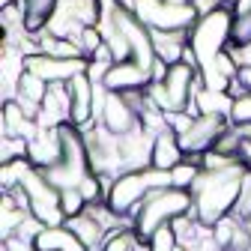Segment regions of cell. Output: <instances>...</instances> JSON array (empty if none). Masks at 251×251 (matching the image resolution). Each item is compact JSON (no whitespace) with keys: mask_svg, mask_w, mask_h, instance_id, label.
<instances>
[{"mask_svg":"<svg viewBox=\"0 0 251 251\" xmlns=\"http://www.w3.org/2000/svg\"><path fill=\"white\" fill-rule=\"evenodd\" d=\"M198 162L206 174H215V171H227L233 165H239L242 159H236V155H225V152H218V150H206L198 155Z\"/></svg>","mask_w":251,"mask_h":251,"instance_id":"cell-23","label":"cell"},{"mask_svg":"<svg viewBox=\"0 0 251 251\" xmlns=\"http://www.w3.org/2000/svg\"><path fill=\"white\" fill-rule=\"evenodd\" d=\"M239 227H242V218H236V215L230 212V215H225V218H218L209 230H212V239H215L218 248H222V251H230V245H233Z\"/></svg>","mask_w":251,"mask_h":251,"instance_id":"cell-22","label":"cell"},{"mask_svg":"<svg viewBox=\"0 0 251 251\" xmlns=\"http://www.w3.org/2000/svg\"><path fill=\"white\" fill-rule=\"evenodd\" d=\"M233 215L236 218H251V168L245 171L242 176V188H239V198H236V206H233Z\"/></svg>","mask_w":251,"mask_h":251,"instance_id":"cell-28","label":"cell"},{"mask_svg":"<svg viewBox=\"0 0 251 251\" xmlns=\"http://www.w3.org/2000/svg\"><path fill=\"white\" fill-rule=\"evenodd\" d=\"M66 155V141H63V126L54 129H39L33 138L27 141V162L39 168V171H51L54 165L63 162Z\"/></svg>","mask_w":251,"mask_h":251,"instance_id":"cell-8","label":"cell"},{"mask_svg":"<svg viewBox=\"0 0 251 251\" xmlns=\"http://www.w3.org/2000/svg\"><path fill=\"white\" fill-rule=\"evenodd\" d=\"M102 84L111 93H135V90H147L152 84V72L144 69L135 60H123V63H114L108 69Z\"/></svg>","mask_w":251,"mask_h":251,"instance_id":"cell-11","label":"cell"},{"mask_svg":"<svg viewBox=\"0 0 251 251\" xmlns=\"http://www.w3.org/2000/svg\"><path fill=\"white\" fill-rule=\"evenodd\" d=\"M21 6H24V33L36 39L48 27L51 15L57 12L60 0H21Z\"/></svg>","mask_w":251,"mask_h":251,"instance_id":"cell-17","label":"cell"},{"mask_svg":"<svg viewBox=\"0 0 251 251\" xmlns=\"http://www.w3.org/2000/svg\"><path fill=\"white\" fill-rule=\"evenodd\" d=\"M198 84H201L198 66H192V63H174V66H168V72L162 78V90L168 96L171 111H188Z\"/></svg>","mask_w":251,"mask_h":251,"instance_id":"cell-5","label":"cell"},{"mask_svg":"<svg viewBox=\"0 0 251 251\" xmlns=\"http://www.w3.org/2000/svg\"><path fill=\"white\" fill-rule=\"evenodd\" d=\"M36 51L48 54V57H57V60H78V57H84L78 42L54 36V33H48V30H42V33L36 36Z\"/></svg>","mask_w":251,"mask_h":251,"instance_id":"cell-19","label":"cell"},{"mask_svg":"<svg viewBox=\"0 0 251 251\" xmlns=\"http://www.w3.org/2000/svg\"><path fill=\"white\" fill-rule=\"evenodd\" d=\"M185 159V150L179 144V138L174 132H159L152 138V159L150 168H159V171H174L179 162Z\"/></svg>","mask_w":251,"mask_h":251,"instance_id":"cell-15","label":"cell"},{"mask_svg":"<svg viewBox=\"0 0 251 251\" xmlns=\"http://www.w3.org/2000/svg\"><path fill=\"white\" fill-rule=\"evenodd\" d=\"M195 209V198L192 192H182V188H165V192H150L147 201L141 203L135 222H132V230L138 233L141 242H147L159 227L171 225L174 218L179 215H188Z\"/></svg>","mask_w":251,"mask_h":251,"instance_id":"cell-2","label":"cell"},{"mask_svg":"<svg viewBox=\"0 0 251 251\" xmlns=\"http://www.w3.org/2000/svg\"><path fill=\"white\" fill-rule=\"evenodd\" d=\"M230 126H251V93L233 99V108H230Z\"/></svg>","mask_w":251,"mask_h":251,"instance_id":"cell-29","label":"cell"},{"mask_svg":"<svg viewBox=\"0 0 251 251\" xmlns=\"http://www.w3.org/2000/svg\"><path fill=\"white\" fill-rule=\"evenodd\" d=\"M233 15H251V0H236V3H233Z\"/></svg>","mask_w":251,"mask_h":251,"instance_id":"cell-33","label":"cell"},{"mask_svg":"<svg viewBox=\"0 0 251 251\" xmlns=\"http://www.w3.org/2000/svg\"><path fill=\"white\" fill-rule=\"evenodd\" d=\"M15 3H21V0H0V6H3V9L6 6H15Z\"/></svg>","mask_w":251,"mask_h":251,"instance_id":"cell-36","label":"cell"},{"mask_svg":"<svg viewBox=\"0 0 251 251\" xmlns=\"http://www.w3.org/2000/svg\"><path fill=\"white\" fill-rule=\"evenodd\" d=\"M87 201H84V195L78 192V188H63L60 192V209H63V215L66 218H75V215H81V212H87Z\"/></svg>","mask_w":251,"mask_h":251,"instance_id":"cell-26","label":"cell"},{"mask_svg":"<svg viewBox=\"0 0 251 251\" xmlns=\"http://www.w3.org/2000/svg\"><path fill=\"white\" fill-rule=\"evenodd\" d=\"M230 30H233V6H218L209 15H201L195 27L188 30V48L198 57V69L212 63L230 45Z\"/></svg>","mask_w":251,"mask_h":251,"instance_id":"cell-3","label":"cell"},{"mask_svg":"<svg viewBox=\"0 0 251 251\" xmlns=\"http://www.w3.org/2000/svg\"><path fill=\"white\" fill-rule=\"evenodd\" d=\"M48 87H51V84H45L39 75H33V72L24 69V75H21V81H18V87H15V99L42 108V102H45V96H48Z\"/></svg>","mask_w":251,"mask_h":251,"instance_id":"cell-20","label":"cell"},{"mask_svg":"<svg viewBox=\"0 0 251 251\" xmlns=\"http://www.w3.org/2000/svg\"><path fill=\"white\" fill-rule=\"evenodd\" d=\"M27 159V141L21 138H3V150H0V162H18Z\"/></svg>","mask_w":251,"mask_h":251,"instance_id":"cell-30","label":"cell"},{"mask_svg":"<svg viewBox=\"0 0 251 251\" xmlns=\"http://www.w3.org/2000/svg\"><path fill=\"white\" fill-rule=\"evenodd\" d=\"M39 132V123L33 117H27V111L18 105V99L3 102V138H21L30 141Z\"/></svg>","mask_w":251,"mask_h":251,"instance_id":"cell-14","label":"cell"},{"mask_svg":"<svg viewBox=\"0 0 251 251\" xmlns=\"http://www.w3.org/2000/svg\"><path fill=\"white\" fill-rule=\"evenodd\" d=\"M203 168L198 162V155H185V159L171 171V179H174V188H182V192H192L195 182L201 179Z\"/></svg>","mask_w":251,"mask_h":251,"instance_id":"cell-21","label":"cell"},{"mask_svg":"<svg viewBox=\"0 0 251 251\" xmlns=\"http://www.w3.org/2000/svg\"><path fill=\"white\" fill-rule=\"evenodd\" d=\"M227 129H230L227 117H222V114H201V117H195L192 129L179 138V144H182L185 155H201V152L212 150L215 141L222 138Z\"/></svg>","mask_w":251,"mask_h":251,"instance_id":"cell-6","label":"cell"},{"mask_svg":"<svg viewBox=\"0 0 251 251\" xmlns=\"http://www.w3.org/2000/svg\"><path fill=\"white\" fill-rule=\"evenodd\" d=\"M198 21V12L195 6L188 3V6H171V3H162V9L155 12L152 18V30H168V33H188V30L195 27Z\"/></svg>","mask_w":251,"mask_h":251,"instance_id":"cell-12","label":"cell"},{"mask_svg":"<svg viewBox=\"0 0 251 251\" xmlns=\"http://www.w3.org/2000/svg\"><path fill=\"white\" fill-rule=\"evenodd\" d=\"M99 126L108 129L111 135H132L135 129H141V117L138 111L129 105V99L123 93H111L105 96V105H102V114H99Z\"/></svg>","mask_w":251,"mask_h":251,"instance_id":"cell-9","label":"cell"},{"mask_svg":"<svg viewBox=\"0 0 251 251\" xmlns=\"http://www.w3.org/2000/svg\"><path fill=\"white\" fill-rule=\"evenodd\" d=\"M150 195V185L144 171H123L117 174L114 185H111V195H108V206L114 215L126 218V222H135V215L141 209V203Z\"/></svg>","mask_w":251,"mask_h":251,"instance_id":"cell-4","label":"cell"},{"mask_svg":"<svg viewBox=\"0 0 251 251\" xmlns=\"http://www.w3.org/2000/svg\"><path fill=\"white\" fill-rule=\"evenodd\" d=\"M144 176H147V185H150V192H165V188H174L171 171H159V168H147V171H144Z\"/></svg>","mask_w":251,"mask_h":251,"instance_id":"cell-31","label":"cell"},{"mask_svg":"<svg viewBox=\"0 0 251 251\" xmlns=\"http://www.w3.org/2000/svg\"><path fill=\"white\" fill-rule=\"evenodd\" d=\"M138 251H150V248H147V242H141V245H138Z\"/></svg>","mask_w":251,"mask_h":251,"instance_id":"cell-37","label":"cell"},{"mask_svg":"<svg viewBox=\"0 0 251 251\" xmlns=\"http://www.w3.org/2000/svg\"><path fill=\"white\" fill-rule=\"evenodd\" d=\"M66 227L90 248V251H102L105 248V239H108V230L99 218H93L90 212H81L75 218H66Z\"/></svg>","mask_w":251,"mask_h":251,"instance_id":"cell-16","label":"cell"},{"mask_svg":"<svg viewBox=\"0 0 251 251\" xmlns=\"http://www.w3.org/2000/svg\"><path fill=\"white\" fill-rule=\"evenodd\" d=\"M66 90H69V99H72V114H69V126L75 129H87V126L96 123V84L90 81L87 72L75 75L72 81H66Z\"/></svg>","mask_w":251,"mask_h":251,"instance_id":"cell-10","label":"cell"},{"mask_svg":"<svg viewBox=\"0 0 251 251\" xmlns=\"http://www.w3.org/2000/svg\"><path fill=\"white\" fill-rule=\"evenodd\" d=\"M78 45H81V54L90 60V57H96V51L105 45V33H102V27H84L81 30V36H78Z\"/></svg>","mask_w":251,"mask_h":251,"instance_id":"cell-27","label":"cell"},{"mask_svg":"<svg viewBox=\"0 0 251 251\" xmlns=\"http://www.w3.org/2000/svg\"><path fill=\"white\" fill-rule=\"evenodd\" d=\"M87 57H78V60H57V57H48V54H24V69L39 75L45 84H66L72 81L75 75L87 72Z\"/></svg>","mask_w":251,"mask_h":251,"instance_id":"cell-7","label":"cell"},{"mask_svg":"<svg viewBox=\"0 0 251 251\" xmlns=\"http://www.w3.org/2000/svg\"><path fill=\"white\" fill-rule=\"evenodd\" d=\"M162 3H171V6H188L192 0H162Z\"/></svg>","mask_w":251,"mask_h":251,"instance_id":"cell-35","label":"cell"},{"mask_svg":"<svg viewBox=\"0 0 251 251\" xmlns=\"http://www.w3.org/2000/svg\"><path fill=\"white\" fill-rule=\"evenodd\" d=\"M147 248H150V251H182L179 236H176V230H174L171 225H165V227L155 230V233L147 239Z\"/></svg>","mask_w":251,"mask_h":251,"instance_id":"cell-24","label":"cell"},{"mask_svg":"<svg viewBox=\"0 0 251 251\" xmlns=\"http://www.w3.org/2000/svg\"><path fill=\"white\" fill-rule=\"evenodd\" d=\"M150 36H152L155 60H162L165 66L182 63V57L188 51V33H168V30H152L150 27Z\"/></svg>","mask_w":251,"mask_h":251,"instance_id":"cell-13","label":"cell"},{"mask_svg":"<svg viewBox=\"0 0 251 251\" xmlns=\"http://www.w3.org/2000/svg\"><path fill=\"white\" fill-rule=\"evenodd\" d=\"M36 251H90L66 225L60 227H45L36 236Z\"/></svg>","mask_w":251,"mask_h":251,"instance_id":"cell-18","label":"cell"},{"mask_svg":"<svg viewBox=\"0 0 251 251\" xmlns=\"http://www.w3.org/2000/svg\"><path fill=\"white\" fill-rule=\"evenodd\" d=\"M3 251H36V242L21 233H12V236H3Z\"/></svg>","mask_w":251,"mask_h":251,"instance_id":"cell-32","label":"cell"},{"mask_svg":"<svg viewBox=\"0 0 251 251\" xmlns=\"http://www.w3.org/2000/svg\"><path fill=\"white\" fill-rule=\"evenodd\" d=\"M138 245H141L138 233L132 227H123V230H117V233H111L105 239V248L102 251H138Z\"/></svg>","mask_w":251,"mask_h":251,"instance_id":"cell-25","label":"cell"},{"mask_svg":"<svg viewBox=\"0 0 251 251\" xmlns=\"http://www.w3.org/2000/svg\"><path fill=\"white\" fill-rule=\"evenodd\" d=\"M245 165H233L227 171H215V174H201V179L192 188V198H195V215L198 222L212 227L218 218H225L233 212L236 198H239V188H242V176H245Z\"/></svg>","mask_w":251,"mask_h":251,"instance_id":"cell-1","label":"cell"},{"mask_svg":"<svg viewBox=\"0 0 251 251\" xmlns=\"http://www.w3.org/2000/svg\"><path fill=\"white\" fill-rule=\"evenodd\" d=\"M239 81H242V84H245V90L251 93V66H248V63L239 69Z\"/></svg>","mask_w":251,"mask_h":251,"instance_id":"cell-34","label":"cell"}]
</instances>
